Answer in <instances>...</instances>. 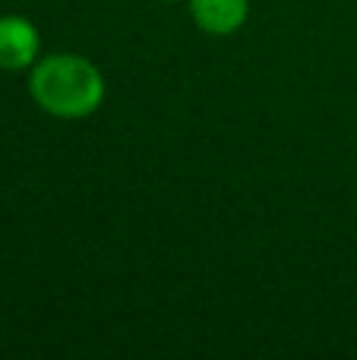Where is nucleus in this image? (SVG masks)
Here are the masks:
<instances>
[{"instance_id":"nucleus-1","label":"nucleus","mask_w":357,"mask_h":360,"mask_svg":"<svg viewBox=\"0 0 357 360\" xmlns=\"http://www.w3.org/2000/svg\"><path fill=\"white\" fill-rule=\"evenodd\" d=\"M29 92L44 114L79 120L95 114L105 101V76L79 54H51L32 67Z\"/></svg>"},{"instance_id":"nucleus-2","label":"nucleus","mask_w":357,"mask_h":360,"mask_svg":"<svg viewBox=\"0 0 357 360\" xmlns=\"http://www.w3.org/2000/svg\"><path fill=\"white\" fill-rule=\"evenodd\" d=\"M38 60V32L25 16H0V70H25Z\"/></svg>"},{"instance_id":"nucleus-3","label":"nucleus","mask_w":357,"mask_h":360,"mask_svg":"<svg viewBox=\"0 0 357 360\" xmlns=\"http://www.w3.org/2000/svg\"><path fill=\"white\" fill-rule=\"evenodd\" d=\"M190 13L206 35H231L250 16V0H190Z\"/></svg>"}]
</instances>
